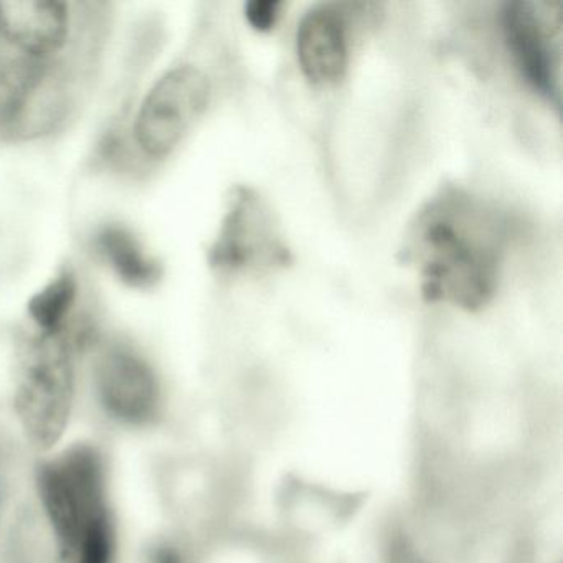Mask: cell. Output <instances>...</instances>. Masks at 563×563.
Segmentation results:
<instances>
[{"mask_svg": "<svg viewBox=\"0 0 563 563\" xmlns=\"http://www.w3.org/2000/svg\"><path fill=\"white\" fill-rule=\"evenodd\" d=\"M95 258L121 283L134 289H151L163 278V265L146 249L131 227L120 222L98 225L88 240Z\"/></svg>", "mask_w": 563, "mask_h": 563, "instance_id": "cell-11", "label": "cell"}, {"mask_svg": "<svg viewBox=\"0 0 563 563\" xmlns=\"http://www.w3.org/2000/svg\"><path fill=\"white\" fill-rule=\"evenodd\" d=\"M302 74L314 85H331L347 70L349 38L344 5L318 4L305 12L296 31Z\"/></svg>", "mask_w": 563, "mask_h": 563, "instance_id": "cell-10", "label": "cell"}, {"mask_svg": "<svg viewBox=\"0 0 563 563\" xmlns=\"http://www.w3.org/2000/svg\"><path fill=\"white\" fill-rule=\"evenodd\" d=\"M87 328L62 334L32 332L19 349L14 408L29 440L42 450L67 430L75 397V351Z\"/></svg>", "mask_w": 563, "mask_h": 563, "instance_id": "cell-4", "label": "cell"}, {"mask_svg": "<svg viewBox=\"0 0 563 563\" xmlns=\"http://www.w3.org/2000/svg\"><path fill=\"white\" fill-rule=\"evenodd\" d=\"M512 230L499 207L448 184L417 210L400 253L417 269L424 299L474 311L496 292Z\"/></svg>", "mask_w": 563, "mask_h": 563, "instance_id": "cell-1", "label": "cell"}, {"mask_svg": "<svg viewBox=\"0 0 563 563\" xmlns=\"http://www.w3.org/2000/svg\"><path fill=\"white\" fill-rule=\"evenodd\" d=\"M80 279L74 268H64L42 286L27 305L32 331L41 334H62L84 328L78 324L80 316Z\"/></svg>", "mask_w": 563, "mask_h": 563, "instance_id": "cell-12", "label": "cell"}, {"mask_svg": "<svg viewBox=\"0 0 563 563\" xmlns=\"http://www.w3.org/2000/svg\"><path fill=\"white\" fill-rule=\"evenodd\" d=\"M104 27L97 2L0 0V57L91 71Z\"/></svg>", "mask_w": 563, "mask_h": 563, "instance_id": "cell-3", "label": "cell"}, {"mask_svg": "<svg viewBox=\"0 0 563 563\" xmlns=\"http://www.w3.org/2000/svg\"><path fill=\"white\" fill-rule=\"evenodd\" d=\"M504 41L533 90L562 103L563 5L560 0H509L504 4Z\"/></svg>", "mask_w": 563, "mask_h": 563, "instance_id": "cell-8", "label": "cell"}, {"mask_svg": "<svg viewBox=\"0 0 563 563\" xmlns=\"http://www.w3.org/2000/svg\"><path fill=\"white\" fill-rule=\"evenodd\" d=\"M209 263L220 275H262L291 265L292 252L278 217L258 190L233 187Z\"/></svg>", "mask_w": 563, "mask_h": 563, "instance_id": "cell-7", "label": "cell"}, {"mask_svg": "<svg viewBox=\"0 0 563 563\" xmlns=\"http://www.w3.org/2000/svg\"><path fill=\"white\" fill-rule=\"evenodd\" d=\"M117 537L111 516L98 522L81 540L68 563H114Z\"/></svg>", "mask_w": 563, "mask_h": 563, "instance_id": "cell-13", "label": "cell"}, {"mask_svg": "<svg viewBox=\"0 0 563 563\" xmlns=\"http://www.w3.org/2000/svg\"><path fill=\"white\" fill-rule=\"evenodd\" d=\"M150 563H183V559L176 549L163 545L151 553Z\"/></svg>", "mask_w": 563, "mask_h": 563, "instance_id": "cell-15", "label": "cell"}, {"mask_svg": "<svg viewBox=\"0 0 563 563\" xmlns=\"http://www.w3.org/2000/svg\"><path fill=\"white\" fill-rule=\"evenodd\" d=\"M0 503H2V486H0Z\"/></svg>", "mask_w": 563, "mask_h": 563, "instance_id": "cell-16", "label": "cell"}, {"mask_svg": "<svg viewBox=\"0 0 563 563\" xmlns=\"http://www.w3.org/2000/svg\"><path fill=\"white\" fill-rule=\"evenodd\" d=\"M279 8V0H249L245 5V18L256 31H269L278 21Z\"/></svg>", "mask_w": 563, "mask_h": 563, "instance_id": "cell-14", "label": "cell"}, {"mask_svg": "<svg viewBox=\"0 0 563 563\" xmlns=\"http://www.w3.org/2000/svg\"><path fill=\"white\" fill-rule=\"evenodd\" d=\"M95 388L98 400L114 420L144 427L156 420L161 387L156 372L133 345L110 341L95 358Z\"/></svg>", "mask_w": 563, "mask_h": 563, "instance_id": "cell-9", "label": "cell"}, {"mask_svg": "<svg viewBox=\"0 0 563 563\" xmlns=\"http://www.w3.org/2000/svg\"><path fill=\"white\" fill-rule=\"evenodd\" d=\"M37 486L58 553L68 563L85 536L110 516L103 457L90 444H77L42 464Z\"/></svg>", "mask_w": 563, "mask_h": 563, "instance_id": "cell-6", "label": "cell"}, {"mask_svg": "<svg viewBox=\"0 0 563 563\" xmlns=\"http://www.w3.org/2000/svg\"><path fill=\"white\" fill-rule=\"evenodd\" d=\"M91 71L0 57V141L54 136L74 118Z\"/></svg>", "mask_w": 563, "mask_h": 563, "instance_id": "cell-5", "label": "cell"}, {"mask_svg": "<svg viewBox=\"0 0 563 563\" xmlns=\"http://www.w3.org/2000/svg\"><path fill=\"white\" fill-rule=\"evenodd\" d=\"M212 81L199 65L183 62L167 68L147 88L126 131L104 146V159L121 169L147 173L166 163L206 113Z\"/></svg>", "mask_w": 563, "mask_h": 563, "instance_id": "cell-2", "label": "cell"}]
</instances>
